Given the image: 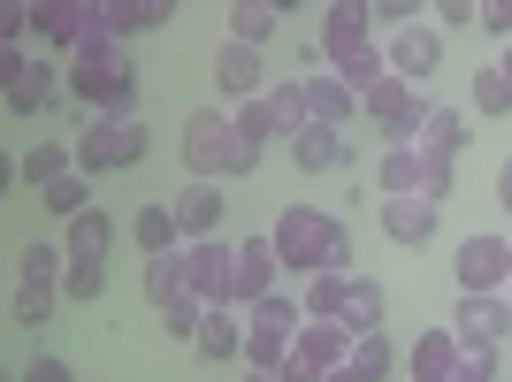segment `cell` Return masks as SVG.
<instances>
[{"label":"cell","instance_id":"cell-23","mask_svg":"<svg viewBox=\"0 0 512 382\" xmlns=\"http://www.w3.org/2000/svg\"><path fill=\"white\" fill-rule=\"evenodd\" d=\"M291 161H299L306 176H329V169H344V130H329V123H306L299 138H291Z\"/></svg>","mask_w":512,"mask_h":382},{"label":"cell","instance_id":"cell-9","mask_svg":"<svg viewBox=\"0 0 512 382\" xmlns=\"http://www.w3.org/2000/svg\"><path fill=\"white\" fill-rule=\"evenodd\" d=\"M436 214H444V199H428V191H398V199L375 207V222H383V237L398 245V253H421L428 237H436Z\"/></svg>","mask_w":512,"mask_h":382},{"label":"cell","instance_id":"cell-46","mask_svg":"<svg viewBox=\"0 0 512 382\" xmlns=\"http://www.w3.org/2000/svg\"><path fill=\"white\" fill-rule=\"evenodd\" d=\"M16 382H77V375H69V360H54V352H39V360L23 367Z\"/></svg>","mask_w":512,"mask_h":382},{"label":"cell","instance_id":"cell-13","mask_svg":"<svg viewBox=\"0 0 512 382\" xmlns=\"http://www.w3.org/2000/svg\"><path fill=\"white\" fill-rule=\"evenodd\" d=\"M375 0H329L321 8V62H337V54H352V46H375Z\"/></svg>","mask_w":512,"mask_h":382},{"label":"cell","instance_id":"cell-29","mask_svg":"<svg viewBox=\"0 0 512 382\" xmlns=\"http://www.w3.org/2000/svg\"><path fill=\"white\" fill-rule=\"evenodd\" d=\"M383 306H390V298H383V283H375V276H344V329H383Z\"/></svg>","mask_w":512,"mask_h":382},{"label":"cell","instance_id":"cell-8","mask_svg":"<svg viewBox=\"0 0 512 382\" xmlns=\"http://www.w3.org/2000/svg\"><path fill=\"white\" fill-rule=\"evenodd\" d=\"M130 69V54H123V39H107V31H92L77 54L62 62V77H69V92H77V107H100V92L115 85Z\"/></svg>","mask_w":512,"mask_h":382},{"label":"cell","instance_id":"cell-45","mask_svg":"<svg viewBox=\"0 0 512 382\" xmlns=\"http://www.w3.org/2000/svg\"><path fill=\"white\" fill-rule=\"evenodd\" d=\"M31 31V0H0V46H23Z\"/></svg>","mask_w":512,"mask_h":382},{"label":"cell","instance_id":"cell-10","mask_svg":"<svg viewBox=\"0 0 512 382\" xmlns=\"http://www.w3.org/2000/svg\"><path fill=\"white\" fill-rule=\"evenodd\" d=\"M214 92H222V100H260V92H268V46L222 39V54H214Z\"/></svg>","mask_w":512,"mask_h":382},{"label":"cell","instance_id":"cell-20","mask_svg":"<svg viewBox=\"0 0 512 382\" xmlns=\"http://www.w3.org/2000/svg\"><path fill=\"white\" fill-rule=\"evenodd\" d=\"M306 107H314V123L344 130V123H352V115H360V92L344 85L337 69H306Z\"/></svg>","mask_w":512,"mask_h":382},{"label":"cell","instance_id":"cell-27","mask_svg":"<svg viewBox=\"0 0 512 382\" xmlns=\"http://www.w3.org/2000/svg\"><path fill=\"white\" fill-rule=\"evenodd\" d=\"M421 176H428V153L421 146H383V169H375V191H383V199L421 191Z\"/></svg>","mask_w":512,"mask_h":382},{"label":"cell","instance_id":"cell-16","mask_svg":"<svg viewBox=\"0 0 512 382\" xmlns=\"http://www.w3.org/2000/svg\"><path fill=\"white\" fill-rule=\"evenodd\" d=\"M31 31H39V39L54 46L62 62L92 39V23H85V8H77V0H31Z\"/></svg>","mask_w":512,"mask_h":382},{"label":"cell","instance_id":"cell-32","mask_svg":"<svg viewBox=\"0 0 512 382\" xmlns=\"http://www.w3.org/2000/svg\"><path fill=\"white\" fill-rule=\"evenodd\" d=\"M153 321H161V337L192 344L199 321H207V298H199V291H176V298H161V306H153Z\"/></svg>","mask_w":512,"mask_h":382},{"label":"cell","instance_id":"cell-25","mask_svg":"<svg viewBox=\"0 0 512 382\" xmlns=\"http://www.w3.org/2000/svg\"><path fill=\"white\" fill-rule=\"evenodd\" d=\"M130 237H138V253H184V230H176V207H169V199H146L138 222H130Z\"/></svg>","mask_w":512,"mask_h":382},{"label":"cell","instance_id":"cell-55","mask_svg":"<svg viewBox=\"0 0 512 382\" xmlns=\"http://www.w3.org/2000/svg\"><path fill=\"white\" fill-rule=\"evenodd\" d=\"M505 260H512V237H505Z\"/></svg>","mask_w":512,"mask_h":382},{"label":"cell","instance_id":"cell-5","mask_svg":"<svg viewBox=\"0 0 512 382\" xmlns=\"http://www.w3.org/2000/svg\"><path fill=\"white\" fill-rule=\"evenodd\" d=\"M54 85H62V62H31L23 46H0V100H8V115H46L54 107Z\"/></svg>","mask_w":512,"mask_h":382},{"label":"cell","instance_id":"cell-37","mask_svg":"<svg viewBox=\"0 0 512 382\" xmlns=\"http://www.w3.org/2000/svg\"><path fill=\"white\" fill-rule=\"evenodd\" d=\"M16 276L62 283V276H69V245H16Z\"/></svg>","mask_w":512,"mask_h":382},{"label":"cell","instance_id":"cell-49","mask_svg":"<svg viewBox=\"0 0 512 382\" xmlns=\"http://www.w3.org/2000/svg\"><path fill=\"white\" fill-rule=\"evenodd\" d=\"M276 382H321V367L306 360V352H283V367H276Z\"/></svg>","mask_w":512,"mask_h":382},{"label":"cell","instance_id":"cell-12","mask_svg":"<svg viewBox=\"0 0 512 382\" xmlns=\"http://www.w3.org/2000/svg\"><path fill=\"white\" fill-rule=\"evenodd\" d=\"M230 276H237V245H222V237L184 245V283H192L207 306H230Z\"/></svg>","mask_w":512,"mask_h":382},{"label":"cell","instance_id":"cell-7","mask_svg":"<svg viewBox=\"0 0 512 382\" xmlns=\"http://www.w3.org/2000/svg\"><path fill=\"white\" fill-rule=\"evenodd\" d=\"M451 337L467 344V352H505L512 344V306L505 291H459V306H451Z\"/></svg>","mask_w":512,"mask_h":382},{"label":"cell","instance_id":"cell-39","mask_svg":"<svg viewBox=\"0 0 512 382\" xmlns=\"http://www.w3.org/2000/svg\"><path fill=\"white\" fill-rule=\"evenodd\" d=\"M337 314H344V276L337 268L306 276V321H337Z\"/></svg>","mask_w":512,"mask_h":382},{"label":"cell","instance_id":"cell-28","mask_svg":"<svg viewBox=\"0 0 512 382\" xmlns=\"http://www.w3.org/2000/svg\"><path fill=\"white\" fill-rule=\"evenodd\" d=\"M54 306H62V283L16 276V298H8V321H16V329H46V321H54Z\"/></svg>","mask_w":512,"mask_h":382},{"label":"cell","instance_id":"cell-30","mask_svg":"<svg viewBox=\"0 0 512 382\" xmlns=\"http://www.w3.org/2000/svg\"><path fill=\"white\" fill-rule=\"evenodd\" d=\"M62 245H69V260H107V245H115V222H107L100 207H85V214L62 230Z\"/></svg>","mask_w":512,"mask_h":382},{"label":"cell","instance_id":"cell-17","mask_svg":"<svg viewBox=\"0 0 512 382\" xmlns=\"http://www.w3.org/2000/svg\"><path fill=\"white\" fill-rule=\"evenodd\" d=\"M459 360H467V344L451 337V321H444V329H421V337H413L406 375L413 382H451V375H459Z\"/></svg>","mask_w":512,"mask_h":382},{"label":"cell","instance_id":"cell-14","mask_svg":"<svg viewBox=\"0 0 512 382\" xmlns=\"http://www.w3.org/2000/svg\"><path fill=\"white\" fill-rule=\"evenodd\" d=\"M383 54H390V69H398V77H413V85H421V77H436V69H444V31H436V23H398V31L383 39Z\"/></svg>","mask_w":512,"mask_h":382},{"label":"cell","instance_id":"cell-56","mask_svg":"<svg viewBox=\"0 0 512 382\" xmlns=\"http://www.w3.org/2000/svg\"><path fill=\"white\" fill-rule=\"evenodd\" d=\"M505 306H512V283H505Z\"/></svg>","mask_w":512,"mask_h":382},{"label":"cell","instance_id":"cell-26","mask_svg":"<svg viewBox=\"0 0 512 382\" xmlns=\"http://www.w3.org/2000/svg\"><path fill=\"white\" fill-rule=\"evenodd\" d=\"M77 169V146H62V138H39V146L16 161V184H31V191H46L54 176H69Z\"/></svg>","mask_w":512,"mask_h":382},{"label":"cell","instance_id":"cell-1","mask_svg":"<svg viewBox=\"0 0 512 382\" xmlns=\"http://www.w3.org/2000/svg\"><path fill=\"white\" fill-rule=\"evenodd\" d=\"M184 169L207 176V184L253 176L260 169V138H245L237 115H222V107H192V115H184Z\"/></svg>","mask_w":512,"mask_h":382},{"label":"cell","instance_id":"cell-52","mask_svg":"<svg viewBox=\"0 0 512 382\" xmlns=\"http://www.w3.org/2000/svg\"><path fill=\"white\" fill-rule=\"evenodd\" d=\"M497 69H505V77H512V39H505V54H497Z\"/></svg>","mask_w":512,"mask_h":382},{"label":"cell","instance_id":"cell-51","mask_svg":"<svg viewBox=\"0 0 512 382\" xmlns=\"http://www.w3.org/2000/svg\"><path fill=\"white\" fill-rule=\"evenodd\" d=\"M321 382H367V375H360V367H352V360H344V367H329V375H321Z\"/></svg>","mask_w":512,"mask_h":382},{"label":"cell","instance_id":"cell-41","mask_svg":"<svg viewBox=\"0 0 512 382\" xmlns=\"http://www.w3.org/2000/svg\"><path fill=\"white\" fill-rule=\"evenodd\" d=\"M100 291H107V260H69V276H62V298H69V306H92Z\"/></svg>","mask_w":512,"mask_h":382},{"label":"cell","instance_id":"cell-18","mask_svg":"<svg viewBox=\"0 0 512 382\" xmlns=\"http://www.w3.org/2000/svg\"><path fill=\"white\" fill-rule=\"evenodd\" d=\"M192 352H199L207 367H222V360H245V306H207V321H199Z\"/></svg>","mask_w":512,"mask_h":382},{"label":"cell","instance_id":"cell-40","mask_svg":"<svg viewBox=\"0 0 512 382\" xmlns=\"http://www.w3.org/2000/svg\"><path fill=\"white\" fill-rule=\"evenodd\" d=\"M176 291H192V283H184V253H146V298L161 306V298H176Z\"/></svg>","mask_w":512,"mask_h":382},{"label":"cell","instance_id":"cell-24","mask_svg":"<svg viewBox=\"0 0 512 382\" xmlns=\"http://www.w3.org/2000/svg\"><path fill=\"white\" fill-rule=\"evenodd\" d=\"M413 146H428V153H444V161H459V153L474 146V123L459 115V107H428V123H421V138Z\"/></svg>","mask_w":512,"mask_h":382},{"label":"cell","instance_id":"cell-43","mask_svg":"<svg viewBox=\"0 0 512 382\" xmlns=\"http://www.w3.org/2000/svg\"><path fill=\"white\" fill-rule=\"evenodd\" d=\"M92 115H115V123H123V115H138V69H123V77L100 92V107H92Z\"/></svg>","mask_w":512,"mask_h":382},{"label":"cell","instance_id":"cell-15","mask_svg":"<svg viewBox=\"0 0 512 382\" xmlns=\"http://www.w3.org/2000/svg\"><path fill=\"white\" fill-rule=\"evenodd\" d=\"M451 260H459V291H505V283H512L505 237H490V230H482V237H459V253H451Z\"/></svg>","mask_w":512,"mask_h":382},{"label":"cell","instance_id":"cell-6","mask_svg":"<svg viewBox=\"0 0 512 382\" xmlns=\"http://www.w3.org/2000/svg\"><path fill=\"white\" fill-rule=\"evenodd\" d=\"M360 115H367L375 130H383L390 146H413V138H421V123H428V100L413 92V77H398V69H390L383 85H375V92L360 100Z\"/></svg>","mask_w":512,"mask_h":382},{"label":"cell","instance_id":"cell-22","mask_svg":"<svg viewBox=\"0 0 512 382\" xmlns=\"http://www.w3.org/2000/svg\"><path fill=\"white\" fill-rule=\"evenodd\" d=\"M169 16H176V0H107L100 31L107 39H138V31H161Z\"/></svg>","mask_w":512,"mask_h":382},{"label":"cell","instance_id":"cell-3","mask_svg":"<svg viewBox=\"0 0 512 382\" xmlns=\"http://www.w3.org/2000/svg\"><path fill=\"white\" fill-rule=\"evenodd\" d=\"M146 123H138V115H123V123H115V115H85V130H77V169L85 176H115V169H138V161H146Z\"/></svg>","mask_w":512,"mask_h":382},{"label":"cell","instance_id":"cell-48","mask_svg":"<svg viewBox=\"0 0 512 382\" xmlns=\"http://www.w3.org/2000/svg\"><path fill=\"white\" fill-rule=\"evenodd\" d=\"M421 8L428 0H375V16H383L390 31H398V23H421Z\"/></svg>","mask_w":512,"mask_h":382},{"label":"cell","instance_id":"cell-47","mask_svg":"<svg viewBox=\"0 0 512 382\" xmlns=\"http://www.w3.org/2000/svg\"><path fill=\"white\" fill-rule=\"evenodd\" d=\"M451 382H505V375H497V360H490V352H467Z\"/></svg>","mask_w":512,"mask_h":382},{"label":"cell","instance_id":"cell-42","mask_svg":"<svg viewBox=\"0 0 512 382\" xmlns=\"http://www.w3.org/2000/svg\"><path fill=\"white\" fill-rule=\"evenodd\" d=\"M230 115H237V130H245V138H260V146H268V138H283V130H276V107H268V92H260V100H237Z\"/></svg>","mask_w":512,"mask_h":382},{"label":"cell","instance_id":"cell-38","mask_svg":"<svg viewBox=\"0 0 512 382\" xmlns=\"http://www.w3.org/2000/svg\"><path fill=\"white\" fill-rule=\"evenodd\" d=\"M352 367H360L367 382H390L398 352H390V337H383V329H360V337H352Z\"/></svg>","mask_w":512,"mask_h":382},{"label":"cell","instance_id":"cell-44","mask_svg":"<svg viewBox=\"0 0 512 382\" xmlns=\"http://www.w3.org/2000/svg\"><path fill=\"white\" fill-rule=\"evenodd\" d=\"M436 8V31H467V23H482V0H428Z\"/></svg>","mask_w":512,"mask_h":382},{"label":"cell","instance_id":"cell-33","mask_svg":"<svg viewBox=\"0 0 512 382\" xmlns=\"http://www.w3.org/2000/svg\"><path fill=\"white\" fill-rule=\"evenodd\" d=\"M329 69H337L344 85H352V92H360V100H367V92H375V85H383V77H390V54H383V46H352V54H337V62H329Z\"/></svg>","mask_w":512,"mask_h":382},{"label":"cell","instance_id":"cell-34","mask_svg":"<svg viewBox=\"0 0 512 382\" xmlns=\"http://www.w3.org/2000/svg\"><path fill=\"white\" fill-rule=\"evenodd\" d=\"M268 107H276V130H283V138H299V130L314 123V107H306V77H283V85H268Z\"/></svg>","mask_w":512,"mask_h":382},{"label":"cell","instance_id":"cell-2","mask_svg":"<svg viewBox=\"0 0 512 382\" xmlns=\"http://www.w3.org/2000/svg\"><path fill=\"white\" fill-rule=\"evenodd\" d=\"M276 253H283V268H299V276H321V268H337V276H352V237H344V222L337 214H321V207H283L276 214Z\"/></svg>","mask_w":512,"mask_h":382},{"label":"cell","instance_id":"cell-31","mask_svg":"<svg viewBox=\"0 0 512 382\" xmlns=\"http://www.w3.org/2000/svg\"><path fill=\"white\" fill-rule=\"evenodd\" d=\"M276 31H283V8H276V0H237V8H230V39L268 46Z\"/></svg>","mask_w":512,"mask_h":382},{"label":"cell","instance_id":"cell-53","mask_svg":"<svg viewBox=\"0 0 512 382\" xmlns=\"http://www.w3.org/2000/svg\"><path fill=\"white\" fill-rule=\"evenodd\" d=\"M237 382H276V375H260V367H253V375H237Z\"/></svg>","mask_w":512,"mask_h":382},{"label":"cell","instance_id":"cell-21","mask_svg":"<svg viewBox=\"0 0 512 382\" xmlns=\"http://www.w3.org/2000/svg\"><path fill=\"white\" fill-rule=\"evenodd\" d=\"M352 337H360V329H344V321H299V344H291V352H306V360L329 375V367L352 360Z\"/></svg>","mask_w":512,"mask_h":382},{"label":"cell","instance_id":"cell-19","mask_svg":"<svg viewBox=\"0 0 512 382\" xmlns=\"http://www.w3.org/2000/svg\"><path fill=\"white\" fill-rule=\"evenodd\" d=\"M176 207V230H184V245H199V237H222V191L207 184V176H192V184L169 199Z\"/></svg>","mask_w":512,"mask_h":382},{"label":"cell","instance_id":"cell-54","mask_svg":"<svg viewBox=\"0 0 512 382\" xmlns=\"http://www.w3.org/2000/svg\"><path fill=\"white\" fill-rule=\"evenodd\" d=\"M276 8H283V16H291V8H299V0H276Z\"/></svg>","mask_w":512,"mask_h":382},{"label":"cell","instance_id":"cell-36","mask_svg":"<svg viewBox=\"0 0 512 382\" xmlns=\"http://www.w3.org/2000/svg\"><path fill=\"white\" fill-rule=\"evenodd\" d=\"M467 100H474V115H490V123H497V115H512V77H505V69H474V85H467Z\"/></svg>","mask_w":512,"mask_h":382},{"label":"cell","instance_id":"cell-50","mask_svg":"<svg viewBox=\"0 0 512 382\" xmlns=\"http://www.w3.org/2000/svg\"><path fill=\"white\" fill-rule=\"evenodd\" d=\"M497 207L512 214V153H505V169H497Z\"/></svg>","mask_w":512,"mask_h":382},{"label":"cell","instance_id":"cell-35","mask_svg":"<svg viewBox=\"0 0 512 382\" xmlns=\"http://www.w3.org/2000/svg\"><path fill=\"white\" fill-rule=\"evenodd\" d=\"M39 199H46V214H62V222H77V214L92 207V176H85V169H69V176H54V184H46Z\"/></svg>","mask_w":512,"mask_h":382},{"label":"cell","instance_id":"cell-11","mask_svg":"<svg viewBox=\"0 0 512 382\" xmlns=\"http://www.w3.org/2000/svg\"><path fill=\"white\" fill-rule=\"evenodd\" d=\"M276 268H283L276 237H268V230L245 237V245H237V276H230V306H260V298H276Z\"/></svg>","mask_w":512,"mask_h":382},{"label":"cell","instance_id":"cell-4","mask_svg":"<svg viewBox=\"0 0 512 382\" xmlns=\"http://www.w3.org/2000/svg\"><path fill=\"white\" fill-rule=\"evenodd\" d=\"M299 321H306V298H260V306H245V367H260V375H276L283 352L299 344Z\"/></svg>","mask_w":512,"mask_h":382}]
</instances>
